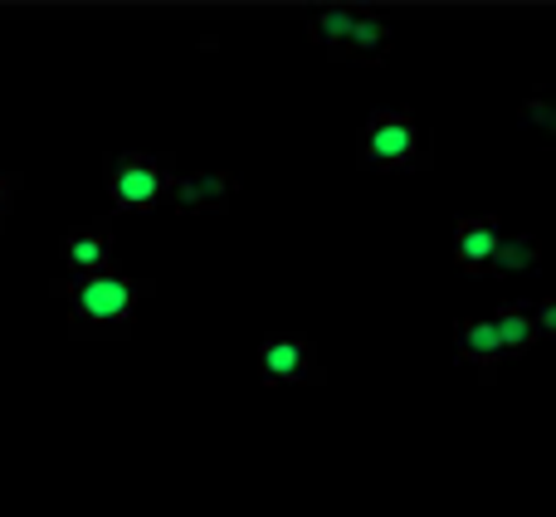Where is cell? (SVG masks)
<instances>
[{
    "label": "cell",
    "mask_w": 556,
    "mask_h": 517,
    "mask_svg": "<svg viewBox=\"0 0 556 517\" xmlns=\"http://www.w3.org/2000/svg\"><path fill=\"white\" fill-rule=\"evenodd\" d=\"M54 293L68 303V332L78 342H103V337L132 332L137 307H142V298H152V283L127 274H93V278H59Z\"/></svg>",
    "instance_id": "obj_1"
},
{
    "label": "cell",
    "mask_w": 556,
    "mask_h": 517,
    "mask_svg": "<svg viewBox=\"0 0 556 517\" xmlns=\"http://www.w3.org/2000/svg\"><path fill=\"white\" fill-rule=\"evenodd\" d=\"M430 162V133L415 123L410 108H381L356 133V166L362 172H425Z\"/></svg>",
    "instance_id": "obj_2"
},
{
    "label": "cell",
    "mask_w": 556,
    "mask_h": 517,
    "mask_svg": "<svg viewBox=\"0 0 556 517\" xmlns=\"http://www.w3.org/2000/svg\"><path fill=\"white\" fill-rule=\"evenodd\" d=\"M172 152H117L103 162V186L117 215H152L172 196Z\"/></svg>",
    "instance_id": "obj_3"
},
{
    "label": "cell",
    "mask_w": 556,
    "mask_h": 517,
    "mask_svg": "<svg viewBox=\"0 0 556 517\" xmlns=\"http://www.w3.org/2000/svg\"><path fill=\"white\" fill-rule=\"evenodd\" d=\"M254 371L264 386H317L323 381V356H317L313 337L269 332L254 346Z\"/></svg>",
    "instance_id": "obj_4"
},
{
    "label": "cell",
    "mask_w": 556,
    "mask_h": 517,
    "mask_svg": "<svg viewBox=\"0 0 556 517\" xmlns=\"http://www.w3.org/2000/svg\"><path fill=\"white\" fill-rule=\"evenodd\" d=\"M113 220L93 215V220H78L74 230L59 235V258H64L68 278H93V274H113Z\"/></svg>",
    "instance_id": "obj_5"
},
{
    "label": "cell",
    "mask_w": 556,
    "mask_h": 517,
    "mask_svg": "<svg viewBox=\"0 0 556 517\" xmlns=\"http://www.w3.org/2000/svg\"><path fill=\"white\" fill-rule=\"evenodd\" d=\"M454 356H459L464 366H473L483 381H498L508 356H503L493 317H459V323H454Z\"/></svg>",
    "instance_id": "obj_6"
},
{
    "label": "cell",
    "mask_w": 556,
    "mask_h": 517,
    "mask_svg": "<svg viewBox=\"0 0 556 517\" xmlns=\"http://www.w3.org/2000/svg\"><path fill=\"white\" fill-rule=\"evenodd\" d=\"M240 181L230 172H191V176H176L172 181V211L181 215H205V211H225L235 201Z\"/></svg>",
    "instance_id": "obj_7"
},
{
    "label": "cell",
    "mask_w": 556,
    "mask_h": 517,
    "mask_svg": "<svg viewBox=\"0 0 556 517\" xmlns=\"http://www.w3.org/2000/svg\"><path fill=\"white\" fill-rule=\"evenodd\" d=\"M498 244H503L498 215H464V220L454 225V264H459L464 274H489Z\"/></svg>",
    "instance_id": "obj_8"
},
{
    "label": "cell",
    "mask_w": 556,
    "mask_h": 517,
    "mask_svg": "<svg viewBox=\"0 0 556 517\" xmlns=\"http://www.w3.org/2000/svg\"><path fill=\"white\" fill-rule=\"evenodd\" d=\"M386 54H391V25H386L381 15H371V10H356V29H352V45H346V64H386Z\"/></svg>",
    "instance_id": "obj_9"
},
{
    "label": "cell",
    "mask_w": 556,
    "mask_h": 517,
    "mask_svg": "<svg viewBox=\"0 0 556 517\" xmlns=\"http://www.w3.org/2000/svg\"><path fill=\"white\" fill-rule=\"evenodd\" d=\"M493 327H498L503 356H522L542 342L538 323H532V303H503L498 313H493Z\"/></svg>",
    "instance_id": "obj_10"
},
{
    "label": "cell",
    "mask_w": 556,
    "mask_h": 517,
    "mask_svg": "<svg viewBox=\"0 0 556 517\" xmlns=\"http://www.w3.org/2000/svg\"><path fill=\"white\" fill-rule=\"evenodd\" d=\"M352 29H356V10L346 5H327L313 15V25H307V35H313V45H323L327 54L346 59V45H352Z\"/></svg>",
    "instance_id": "obj_11"
},
{
    "label": "cell",
    "mask_w": 556,
    "mask_h": 517,
    "mask_svg": "<svg viewBox=\"0 0 556 517\" xmlns=\"http://www.w3.org/2000/svg\"><path fill=\"white\" fill-rule=\"evenodd\" d=\"M542 264V244L532 240V235H503L498 254H493L489 274L493 278H513V274H532V268Z\"/></svg>",
    "instance_id": "obj_12"
},
{
    "label": "cell",
    "mask_w": 556,
    "mask_h": 517,
    "mask_svg": "<svg viewBox=\"0 0 556 517\" xmlns=\"http://www.w3.org/2000/svg\"><path fill=\"white\" fill-rule=\"evenodd\" d=\"M518 123L528 127L542 147H556V103L542 93V88H532V93L518 103Z\"/></svg>",
    "instance_id": "obj_13"
},
{
    "label": "cell",
    "mask_w": 556,
    "mask_h": 517,
    "mask_svg": "<svg viewBox=\"0 0 556 517\" xmlns=\"http://www.w3.org/2000/svg\"><path fill=\"white\" fill-rule=\"evenodd\" d=\"M20 186H25V176L20 172H0V235H5V220H10V211H15V201H20Z\"/></svg>",
    "instance_id": "obj_14"
},
{
    "label": "cell",
    "mask_w": 556,
    "mask_h": 517,
    "mask_svg": "<svg viewBox=\"0 0 556 517\" xmlns=\"http://www.w3.org/2000/svg\"><path fill=\"white\" fill-rule=\"evenodd\" d=\"M532 323H538L542 337H552V342H556V298H552V303H532Z\"/></svg>",
    "instance_id": "obj_15"
}]
</instances>
